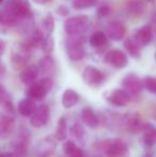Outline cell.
I'll return each mask as SVG.
<instances>
[{
    "mask_svg": "<svg viewBox=\"0 0 156 157\" xmlns=\"http://www.w3.org/2000/svg\"><path fill=\"white\" fill-rule=\"evenodd\" d=\"M28 151V138L26 135H21L18 140L15 142L13 154L14 157H26Z\"/></svg>",
    "mask_w": 156,
    "mask_h": 157,
    "instance_id": "cell-23",
    "label": "cell"
},
{
    "mask_svg": "<svg viewBox=\"0 0 156 157\" xmlns=\"http://www.w3.org/2000/svg\"><path fill=\"white\" fill-rule=\"evenodd\" d=\"M142 157H153V153L152 152H146L144 155H142Z\"/></svg>",
    "mask_w": 156,
    "mask_h": 157,
    "instance_id": "cell-39",
    "label": "cell"
},
{
    "mask_svg": "<svg viewBox=\"0 0 156 157\" xmlns=\"http://www.w3.org/2000/svg\"><path fill=\"white\" fill-rule=\"evenodd\" d=\"M0 2H1V3H2V2H4V0H0Z\"/></svg>",
    "mask_w": 156,
    "mask_h": 157,
    "instance_id": "cell-40",
    "label": "cell"
},
{
    "mask_svg": "<svg viewBox=\"0 0 156 157\" xmlns=\"http://www.w3.org/2000/svg\"><path fill=\"white\" fill-rule=\"evenodd\" d=\"M122 86L124 90L128 94L137 95L141 92L143 89V83H142V79H140L137 75L135 74H127L126 76L123 78Z\"/></svg>",
    "mask_w": 156,
    "mask_h": 157,
    "instance_id": "cell-8",
    "label": "cell"
},
{
    "mask_svg": "<svg viewBox=\"0 0 156 157\" xmlns=\"http://www.w3.org/2000/svg\"><path fill=\"white\" fill-rule=\"evenodd\" d=\"M110 8L108 6H102L97 9L96 11V15H97L98 18H103V17H106L110 14Z\"/></svg>",
    "mask_w": 156,
    "mask_h": 157,
    "instance_id": "cell-34",
    "label": "cell"
},
{
    "mask_svg": "<svg viewBox=\"0 0 156 157\" xmlns=\"http://www.w3.org/2000/svg\"><path fill=\"white\" fill-rule=\"evenodd\" d=\"M150 26H151V28H152L153 32H155V33H156V12L152 15V17H151Z\"/></svg>",
    "mask_w": 156,
    "mask_h": 157,
    "instance_id": "cell-35",
    "label": "cell"
},
{
    "mask_svg": "<svg viewBox=\"0 0 156 157\" xmlns=\"http://www.w3.org/2000/svg\"><path fill=\"white\" fill-rule=\"evenodd\" d=\"M90 27V19L85 15L69 17L64 21V31L69 36H82Z\"/></svg>",
    "mask_w": 156,
    "mask_h": 157,
    "instance_id": "cell-1",
    "label": "cell"
},
{
    "mask_svg": "<svg viewBox=\"0 0 156 157\" xmlns=\"http://www.w3.org/2000/svg\"><path fill=\"white\" fill-rule=\"evenodd\" d=\"M65 50L70 60L80 61L85 57L82 36H69L65 42Z\"/></svg>",
    "mask_w": 156,
    "mask_h": 157,
    "instance_id": "cell-4",
    "label": "cell"
},
{
    "mask_svg": "<svg viewBox=\"0 0 156 157\" xmlns=\"http://www.w3.org/2000/svg\"><path fill=\"white\" fill-rule=\"evenodd\" d=\"M41 47H42V50H43L45 54H50V52L54 50V47H55L54 39H52L50 35H46L43 43H42Z\"/></svg>",
    "mask_w": 156,
    "mask_h": 157,
    "instance_id": "cell-32",
    "label": "cell"
},
{
    "mask_svg": "<svg viewBox=\"0 0 156 157\" xmlns=\"http://www.w3.org/2000/svg\"><path fill=\"white\" fill-rule=\"evenodd\" d=\"M0 157H14V154H13V152H3V153H1Z\"/></svg>",
    "mask_w": 156,
    "mask_h": 157,
    "instance_id": "cell-36",
    "label": "cell"
},
{
    "mask_svg": "<svg viewBox=\"0 0 156 157\" xmlns=\"http://www.w3.org/2000/svg\"><path fill=\"white\" fill-rule=\"evenodd\" d=\"M50 116V110L48 105L46 104H42L38 106V109L33 113V116L30 118V124L33 127H42L48 122Z\"/></svg>",
    "mask_w": 156,
    "mask_h": 157,
    "instance_id": "cell-9",
    "label": "cell"
},
{
    "mask_svg": "<svg viewBox=\"0 0 156 157\" xmlns=\"http://www.w3.org/2000/svg\"><path fill=\"white\" fill-rule=\"evenodd\" d=\"M97 2V0H73V8L75 10H86Z\"/></svg>",
    "mask_w": 156,
    "mask_h": 157,
    "instance_id": "cell-31",
    "label": "cell"
},
{
    "mask_svg": "<svg viewBox=\"0 0 156 157\" xmlns=\"http://www.w3.org/2000/svg\"><path fill=\"white\" fill-rule=\"evenodd\" d=\"M105 61L116 68H124L128 63L126 55L118 49L109 50L105 55Z\"/></svg>",
    "mask_w": 156,
    "mask_h": 157,
    "instance_id": "cell-10",
    "label": "cell"
},
{
    "mask_svg": "<svg viewBox=\"0 0 156 157\" xmlns=\"http://www.w3.org/2000/svg\"><path fill=\"white\" fill-rule=\"evenodd\" d=\"M153 39V30L150 25L143 26L136 31L135 40L140 46H146L151 43Z\"/></svg>",
    "mask_w": 156,
    "mask_h": 157,
    "instance_id": "cell-16",
    "label": "cell"
},
{
    "mask_svg": "<svg viewBox=\"0 0 156 157\" xmlns=\"http://www.w3.org/2000/svg\"><path fill=\"white\" fill-rule=\"evenodd\" d=\"M52 87H54L52 79L49 78V77H45V78L41 79V80L36 81V83L30 86L28 88L27 95L28 97L34 99V101H42L51 91Z\"/></svg>",
    "mask_w": 156,
    "mask_h": 157,
    "instance_id": "cell-3",
    "label": "cell"
},
{
    "mask_svg": "<svg viewBox=\"0 0 156 157\" xmlns=\"http://www.w3.org/2000/svg\"><path fill=\"white\" fill-rule=\"evenodd\" d=\"M143 143L148 147H152L156 144V127L154 125L146 123L143 129Z\"/></svg>",
    "mask_w": 156,
    "mask_h": 157,
    "instance_id": "cell-19",
    "label": "cell"
},
{
    "mask_svg": "<svg viewBox=\"0 0 156 157\" xmlns=\"http://www.w3.org/2000/svg\"><path fill=\"white\" fill-rule=\"evenodd\" d=\"M127 12L134 16H140L146 10V2L143 0H129L127 2Z\"/></svg>",
    "mask_w": 156,
    "mask_h": 157,
    "instance_id": "cell-25",
    "label": "cell"
},
{
    "mask_svg": "<svg viewBox=\"0 0 156 157\" xmlns=\"http://www.w3.org/2000/svg\"><path fill=\"white\" fill-rule=\"evenodd\" d=\"M81 121L83 122V124L90 128H96L100 124L97 116L90 107H85L81 110Z\"/></svg>",
    "mask_w": 156,
    "mask_h": 157,
    "instance_id": "cell-17",
    "label": "cell"
},
{
    "mask_svg": "<svg viewBox=\"0 0 156 157\" xmlns=\"http://www.w3.org/2000/svg\"><path fill=\"white\" fill-rule=\"evenodd\" d=\"M83 134H85V130H83V127L81 126V124H79V123H75V124L71 127V135L73 138L82 139Z\"/></svg>",
    "mask_w": 156,
    "mask_h": 157,
    "instance_id": "cell-33",
    "label": "cell"
},
{
    "mask_svg": "<svg viewBox=\"0 0 156 157\" xmlns=\"http://www.w3.org/2000/svg\"><path fill=\"white\" fill-rule=\"evenodd\" d=\"M56 151V142L49 138L42 139L34 147V155L36 157H49Z\"/></svg>",
    "mask_w": 156,
    "mask_h": 157,
    "instance_id": "cell-12",
    "label": "cell"
},
{
    "mask_svg": "<svg viewBox=\"0 0 156 157\" xmlns=\"http://www.w3.org/2000/svg\"><path fill=\"white\" fill-rule=\"evenodd\" d=\"M82 79L88 86L96 88L100 87L104 82L105 76L100 70L93 67V66H88L82 72Z\"/></svg>",
    "mask_w": 156,
    "mask_h": 157,
    "instance_id": "cell-6",
    "label": "cell"
},
{
    "mask_svg": "<svg viewBox=\"0 0 156 157\" xmlns=\"http://www.w3.org/2000/svg\"><path fill=\"white\" fill-rule=\"evenodd\" d=\"M125 50L128 52L129 56H131L133 58H140L141 56V52H140V45L137 43V41L135 40V37H128L124 41L123 43Z\"/></svg>",
    "mask_w": 156,
    "mask_h": 157,
    "instance_id": "cell-21",
    "label": "cell"
},
{
    "mask_svg": "<svg viewBox=\"0 0 156 157\" xmlns=\"http://www.w3.org/2000/svg\"><path fill=\"white\" fill-rule=\"evenodd\" d=\"M63 152L67 157H85V152L74 141L67 140L63 144Z\"/></svg>",
    "mask_w": 156,
    "mask_h": 157,
    "instance_id": "cell-20",
    "label": "cell"
},
{
    "mask_svg": "<svg viewBox=\"0 0 156 157\" xmlns=\"http://www.w3.org/2000/svg\"><path fill=\"white\" fill-rule=\"evenodd\" d=\"M55 60L50 56H45L39 61V68L45 74H50L55 70Z\"/></svg>",
    "mask_w": 156,
    "mask_h": 157,
    "instance_id": "cell-28",
    "label": "cell"
},
{
    "mask_svg": "<svg viewBox=\"0 0 156 157\" xmlns=\"http://www.w3.org/2000/svg\"><path fill=\"white\" fill-rule=\"evenodd\" d=\"M122 124L127 132L131 134H137L139 132H143L144 127L146 125V122L142 120V118L139 114H129V116L123 117Z\"/></svg>",
    "mask_w": 156,
    "mask_h": 157,
    "instance_id": "cell-7",
    "label": "cell"
},
{
    "mask_svg": "<svg viewBox=\"0 0 156 157\" xmlns=\"http://www.w3.org/2000/svg\"><path fill=\"white\" fill-rule=\"evenodd\" d=\"M55 18L51 15H46L44 17L43 21H42V27H43V31L46 32L48 35H50L55 30Z\"/></svg>",
    "mask_w": 156,
    "mask_h": 157,
    "instance_id": "cell-29",
    "label": "cell"
},
{
    "mask_svg": "<svg viewBox=\"0 0 156 157\" xmlns=\"http://www.w3.org/2000/svg\"><path fill=\"white\" fill-rule=\"evenodd\" d=\"M0 21H1L2 26L11 28V27H14V26H16L17 24H18L19 18L14 13L11 12L10 10L3 8L1 11V14H0Z\"/></svg>",
    "mask_w": 156,
    "mask_h": 157,
    "instance_id": "cell-18",
    "label": "cell"
},
{
    "mask_svg": "<svg viewBox=\"0 0 156 157\" xmlns=\"http://www.w3.org/2000/svg\"><path fill=\"white\" fill-rule=\"evenodd\" d=\"M38 109V106L34 99L30 98V97H26L23 98L18 104V112L21 116L25 117H30L31 118L33 116V113L36 112V110Z\"/></svg>",
    "mask_w": 156,
    "mask_h": 157,
    "instance_id": "cell-15",
    "label": "cell"
},
{
    "mask_svg": "<svg viewBox=\"0 0 156 157\" xmlns=\"http://www.w3.org/2000/svg\"><path fill=\"white\" fill-rule=\"evenodd\" d=\"M94 157H102V156H94Z\"/></svg>",
    "mask_w": 156,
    "mask_h": 157,
    "instance_id": "cell-42",
    "label": "cell"
},
{
    "mask_svg": "<svg viewBox=\"0 0 156 157\" xmlns=\"http://www.w3.org/2000/svg\"><path fill=\"white\" fill-rule=\"evenodd\" d=\"M143 88L152 94H156V77L146 76L142 79Z\"/></svg>",
    "mask_w": 156,
    "mask_h": 157,
    "instance_id": "cell-30",
    "label": "cell"
},
{
    "mask_svg": "<svg viewBox=\"0 0 156 157\" xmlns=\"http://www.w3.org/2000/svg\"><path fill=\"white\" fill-rule=\"evenodd\" d=\"M55 136H56L57 140L59 141H64L67 138V123L64 117L59 119Z\"/></svg>",
    "mask_w": 156,
    "mask_h": 157,
    "instance_id": "cell-27",
    "label": "cell"
},
{
    "mask_svg": "<svg viewBox=\"0 0 156 157\" xmlns=\"http://www.w3.org/2000/svg\"><path fill=\"white\" fill-rule=\"evenodd\" d=\"M107 101L116 107H125L131 101V96L124 89H116L107 96Z\"/></svg>",
    "mask_w": 156,
    "mask_h": 157,
    "instance_id": "cell-11",
    "label": "cell"
},
{
    "mask_svg": "<svg viewBox=\"0 0 156 157\" xmlns=\"http://www.w3.org/2000/svg\"><path fill=\"white\" fill-rule=\"evenodd\" d=\"M90 45L92 47L100 48L106 45L107 43V36L103 31H95L90 35Z\"/></svg>",
    "mask_w": 156,
    "mask_h": 157,
    "instance_id": "cell-26",
    "label": "cell"
},
{
    "mask_svg": "<svg viewBox=\"0 0 156 157\" xmlns=\"http://www.w3.org/2000/svg\"><path fill=\"white\" fill-rule=\"evenodd\" d=\"M155 61H156V52H155Z\"/></svg>",
    "mask_w": 156,
    "mask_h": 157,
    "instance_id": "cell-41",
    "label": "cell"
},
{
    "mask_svg": "<svg viewBox=\"0 0 156 157\" xmlns=\"http://www.w3.org/2000/svg\"><path fill=\"white\" fill-rule=\"evenodd\" d=\"M0 45H1L0 49H1V56H2L4 54V49H6V43H4L3 40H0Z\"/></svg>",
    "mask_w": 156,
    "mask_h": 157,
    "instance_id": "cell-37",
    "label": "cell"
},
{
    "mask_svg": "<svg viewBox=\"0 0 156 157\" xmlns=\"http://www.w3.org/2000/svg\"><path fill=\"white\" fill-rule=\"evenodd\" d=\"M39 66L36 65H29L27 66L26 68H24L21 71V75H19V78H21V82L24 85H27V86H31L33 83L36 82V78L39 76Z\"/></svg>",
    "mask_w": 156,
    "mask_h": 157,
    "instance_id": "cell-14",
    "label": "cell"
},
{
    "mask_svg": "<svg viewBox=\"0 0 156 157\" xmlns=\"http://www.w3.org/2000/svg\"><path fill=\"white\" fill-rule=\"evenodd\" d=\"M14 127V118L12 114L2 113L0 119V132L3 136L9 135Z\"/></svg>",
    "mask_w": 156,
    "mask_h": 157,
    "instance_id": "cell-24",
    "label": "cell"
},
{
    "mask_svg": "<svg viewBox=\"0 0 156 157\" xmlns=\"http://www.w3.org/2000/svg\"><path fill=\"white\" fill-rule=\"evenodd\" d=\"M79 95L76 91L72 89H67L62 95V106L67 109L72 108L78 103Z\"/></svg>",
    "mask_w": 156,
    "mask_h": 157,
    "instance_id": "cell-22",
    "label": "cell"
},
{
    "mask_svg": "<svg viewBox=\"0 0 156 157\" xmlns=\"http://www.w3.org/2000/svg\"><path fill=\"white\" fill-rule=\"evenodd\" d=\"M105 157H128L129 151L126 142L122 139H112L102 143Z\"/></svg>",
    "mask_w": 156,
    "mask_h": 157,
    "instance_id": "cell-2",
    "label": "cell"
},
{
    "mask_svg": "<svg viewBox=\"0 0 156 157\" xmlns=\"http://www.w3.org/2000/svg\"><path fill=\"white\" fill-rule=\"evenodd\" d=\"M30 50L31 48L27 44H21L19 45L18 49L13 52L11 57V64L15 70L26 68V65L30 59Z\"/></svg>",
    "mask_w": 156,
    "mask_h": 157,
    "instance_id": "cell-5",
    "label": "cell"
},
{
    "mask_svg": "<svg viewBox=\"0 0 156 157\" xmlns=\"http://www.w3.org/2000/svg\"><path fill=\"white\" fill-rule=\"evenodd\" d=\"M106 32L111 40L120 41V40H122L124 37L125 33H126V28L120 21H111L107 25Z\"/></svg>",
    "mask_w": 156,
    "mask_h": 157,
    "instance_id": "cell-13",
    "label": "cell"
},
{
    "mask_svg": "<svg viewBox=\"0 0 156 157\" xmlns=\"http://www.w3.org/2000/svg\"><path fill=\"white\" fill-rule=\"evenodd\" d=\"M33 2H36V3L38 4H46L48 3V2H50L51 0H32Z\"/></svg>",
    "mask_w": 156,
    "mask_h": 157,
    "instance_id": "cell-38",
    "label": "cell"
}]
</instances>
